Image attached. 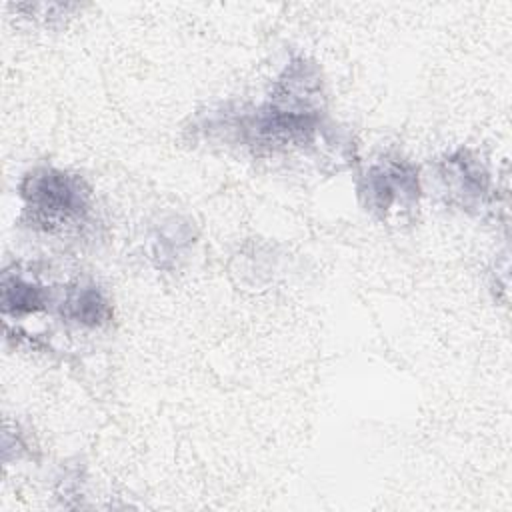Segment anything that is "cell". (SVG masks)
Masks as SVG:
<instances>
[{"mask_svg": "<svg viewBox=\"0 0 512 512\" xmlns=\"http://www.w3.org/2000/svg\"><path fill=\"white\" fill-rule=\"evenodd\" d=\"M22 196L32 220L44 226L68 224L86 210V192L80 180L60 170L44 168L26 176Z\"/></svg>", "mask_w": 512, "mask_h": 512, "instance_id": "1", "label": "cell"}, {"mask_svg": "<svg viewBox=\"0 0 512 512\" xmlns=\"http://www.w3.org/2000/svg\"><path fill=\"white\" fill-rule=\"evenodd\" d=\"M68 314L76 320H82V322H90V324H96L104 318L106 314V302L104 298L100 296L98 290L94 288H82V290H76L68 302Z\"/></svg>", "mask_w": 512, "mask_h": 512, "instance_id": "2", "label": "cell"}]
</instances>
